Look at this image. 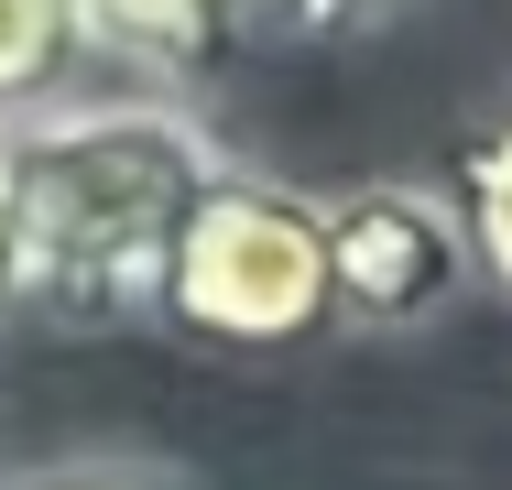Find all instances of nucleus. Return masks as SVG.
I'll use <instances>...</instances> for the list:
<instances>
[{"label":"nucleus","instance_id":"7ed1b4c3","mask_svg":"<svg viewBox=\"0 0 512 490\" xmlns=\"http://www.w3.org/2000/svg\"><path fill=\"white\" fill-rule=\"evenodd\" d=\"M469 273V240L436 186H349L327 196V294L338 327H425Z\"/></svg>","mask_w":512,"mask_h":490},{"label":"nucleus","instance_id":"6e6552de","mask_svg":"<svg viewBox=\"0 0 512 490\" xmlns=\"http://www.w3.org/2000/svg\"><path fill=\"white\" fill-rule=\"evenodd\" d=\"M22 490H175L164 469H55V480H22Z\"/></svg>","mask_w":512,"mask_h":490},{"label":"nucleus","instance_id":"f257e3e1","mask_svg":"<svg viewBox=\"0 0 512 490\" xmlns=\"http://www.w3.org/2000/svg\"><path fill=\"white\" fill-rule=\"evenodd\" d=\"M218 175H229L218 142L175 98H77L55 120L0 131V207L22 240V305L88 316V327L153 305V262Z\"/></svg>","mask_w":512,"mask_h":490},{"label":"nucleus","instance_id":"20e7f679","mask_svg":"<svg viewBox=\"0 0 512 490\" xmlns=\"http://www.w3.org/2000/svg\"><path fill=\"white\" fill-rule=\"evenodd\" d=\"M99 66L109 55H99V33H88L77 0H0V131L77 109Z\"/></svg>","mask_w":512,"mask_h":490},{"label":"nucleus","instance_id":"0eeeda50","mask_svg":"<svg viewBox=\"0 0 512 490\" xmlns=\"http://www.w3.org/2000/svg\"><path fill=\"white\" fill-rule=\"evenodd\" d=\"M295 33H360V22H393V11H414V0H273Z\"/></svg>","mask_w":512,"mask_h":490},{"label":"nucleus","instance_id":"f03ea898","mask_svg":"<svg viewBox=\"0 0 512 490\" xmlns=\"http://www.w3.org/2000/svg\"><path fill=\"white\" fill-rule=\"evenodd\" d=\"M153 316L197 349H316L338 327L327 294V196H295L273 175H218L175 218L153 262Z\"/></svg>","mask_w":512,"mask_h":490},{"label":"nucleus","instance_id":"1a4fd4ad","mask_svg":"<svg viewBox=\"0 0 512 490\" xmlns=\"http://www.w3.org/2000/svg\"><path fill=\"white\" fill-rule=\"evenodd\" d=\"M22 316V240H11V207H0V327Z\"/></svg>","mask_w":512,"mask_h":490},{"label":"nucleus","instance_id":"423d86ee","mask_svg":"<svg viewBox=\"0 0 512 490\" xmlns=\"http://www.w3.org/2000/svg\"><path fill=\"white\" fill-rule=\"evenodd\" d=\"M447 218H458L469 262L512 294V120H502V131H480V142L458 153V175H447Z\"/></svg>","mask_w":512,"mask_h":490},{"label":"nucleus","instance_id":"39448f33","mask_svg":"<svg viewBox=\"0 0 512 490\" xmlns=\"http://www.w3.org/2000/svg\"><path fill=\"white\" fill-rule=\"evenodd\" d=\"M77 11H88L99 55H131V66L164 77V88L218 77L229 44H240V22H251V0H77Z\"/></svg>","mask_w":512,"mask_h":490}]
</instances>
